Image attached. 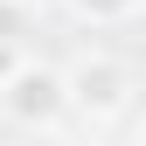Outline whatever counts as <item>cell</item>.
Returning <instances> with one entry per match:
<instances>
[{
    "mask_svg": "<svg viewBox=\"0 0 146 146\" xmlns=\"http://www.w3.org/2000/svg\"><path fill=\"white\" fill-rule=\"evenodd\" d=\"M63 84H70V111H84V125H111V118H125V104H132V70H125L118 56H77L63 70Z\"/></svg>",
    "mask_w": 146,
    "mask_h": 146,
    "instance_id": "6da1fadb",
    "label": "cell"
},
{
    "mask_svg": "<svg viewBox=\"0 0 146 146\" xmlns=\"http://www.w3.org/2000/svg\"><path fill=\"white\" fill-rule=\"evenodd\" d=\"M0 98H7V111L21 118V125H35V132H56V125L70 118V84H63V70L28 63V56H21V70H14L7 84H0Z\"/></svg>",
    "mask_w": 146,
    "mask_h": 146,
    "instance_id": "7a4b0ae2",
    "label": "cell"
},
{
    "mask_svg": "<svg viewBox=\"0 0 146 146\" xmlns=\"http://www.w3.org/2000/svg\"><path fill=\"white\" fill-rule=\"evenodd\" d=\"M146 7V0H70V14L90 28H111V21H132V14Z\"/></svg>",
    "mask_w": 146,
    "mask_h": 146,
    "instance_id": "3957f363",
    "label": "cell"
},
{
    "mask_svg": "<svg viewBox=\"0 0 146 146\" xmlns=\"http://www.w3.org/2000/svg\"><path fill=\"white\" fill-rule=\"evenodd\" d=\"M35 35V0H0V42H28Z\"/></svg>",
    "mask_w": 146,
    "mask_h": 146,
    "instance_id": "277c9868",
    "label": "cell"
},
{
    "mask_svg": "<svg viewBox=\"0 0 146 146\" xmlns=\"http://www.w3.org/2000/svg\"><path fill=\"white\" fill-rule=\"evenodd\" d=\"M21 56H28V42H0V84L21 70Z\"/></svg>",
    "mask_w": 146,
    "mask_h": 146,
    "instance_id": "5b68a950",
    "label": "cell"
},
{
    "mask_svg": "<svg viewBox=\"0 0 146 146\" xmlns=\"http://www.w3.org/2000/svg\"><path fill=\"white\" fill-rule=\"evenodd\" d=\"M132 139H146V118H139V125H132Z\"/></svg>",
    "mask_w": 146,
    "mask_h": 146,
    "instance_id": "8992f818",
    "label": "cell"
}]
</instances>
